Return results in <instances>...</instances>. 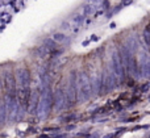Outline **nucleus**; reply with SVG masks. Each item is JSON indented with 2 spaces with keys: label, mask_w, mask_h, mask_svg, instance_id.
Instances as JSON below:
<instances>
[{
  "label": "nucleus",
  "mask_w": 150,
  "mask_h": 138,
  "mask_svg": "<svg viewBox=\"0 0 150 138\" xmlns=\"http://www.w3.org/2000/svg\"><path fill=\"white\" fill-rule=\"evenodd\" d=\"M44 45L46 47H55V42L53 41V39H47V41H45Z\"/></svg>",
  "instance_id": "nucleus-1"
},
{
  "label": "nucleus",
  "mask_w": 150,
  "mask_h": 138,
  "mask_svg": "<svg viewBox=\"0 0 150 138\" xmlns=\"http://www.w3.org/2000/svg\"><path fill=\"white\" fill-rule=\"evenodd\" d=\"M66 37H65V34H62V33H55L54 34V39H57V41H62V39H65Z\"/></svg>",
  "instance_id": "nucleus-2"
}]
</instances>
